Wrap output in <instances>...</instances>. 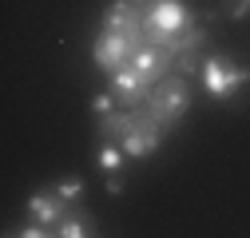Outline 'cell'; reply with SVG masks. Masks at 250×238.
Returning <instances> with one entry per match:
<instances>
[{
	"instance_id": "1",
	"label": "cell",
	"mask_w": 250,
	"mask_h": 238,
	"mask_svg": "<svg viewBox=\"0 0 250 238\" xmlns=\"http://www.w3.org/2000/svg\"><path fill=\"white\" fill-rule=\"evenodd\" d=\"M143 107L151 111V119H159L163 127H175L179 119L187 115V107H191V92H187V76H179V72L163 76V79H159V83H155L151 92H147Z\"/></svg>"
},
{
	"instance_id": "2",
	"label": "cell",
	"mask_w": 250,
	"mask_h": 238,
	"mask_svg": "<svg viewBox=\"0 0 250 238\" xmlns=\"http://www.w3.org/2000/svg\"><path fill=\"white\" fill-rule=\"evenodd\" d=\"M195 24V12L183 4V0H155L151 12L143 16V28H147V40L151 44H167L171 36H179L183 28Z\"/></svg>"
},
{
	"instance_id": "3",
	"label": "cell",
	"mask_w": 250,
	"mask_h": 238,
	"mask_svg": "<svg viewBox=\"0 0 250 238\" xmlns=\"http://www.w3.org/2000/svg\"><path fill=\"white\" fill-rule=\"evenodd\" d=\"M203 83H207V92H210V96L230 99L242 83H250V68L230 64L227 56H210V60H203Z\"/></svg>"
},
{
	"instance_id": "4",
	"label": "cell",
	"mask_w": 250,
	"mask_h": 238,
	"mask_svg": "<svg viewBox=\"0 0 250 238\" xmlns=\"http://www.w3.org/2000/svg\"><path fill=\"white\" fill-rule=\"evenodd\" d=\"M143 44H151V40H135V36H123V32H111V28H107V32L96 40L91 56H96V64H100V68L115 72V68H127Z\"/></svg>"
},
{
	"instance_id": "5",
	"label": "cell",
	"mask_w": 250,
	"mask_h": 238,
	"mask_svg": "<svg viewBox=\"0 0 250 238\" xmlns=\"http://www.w3.org/2000/svg\"><path fill=\"white\" fill-rule=\"evenodd\" d=\"M28 211H32V218L36 222H44V226H56L60 218H64V211H68V198L64 195H52V191H36L32 198H28Z\"/></svg>"
},
{
	"instance_id": "6",
	"label": "cell",
	"mask_w": 250,
	"mask_h": 238,
	"mask_svg": "<svg viewBox=\"0 0 250 238\" xmlns=\"http://www.w3.org/2000/svg\"><path fill=\"white\" fill-rule=\"evenodd\" d=\"M91 226H96V218L83 215V211H76V215H64V218H60L52 234H60V238H83V234H96Z\"/></svg>"
},
{
	"instance_id": "7",
	"label": "cell",
	"mask_w": 250,
	"mask_h": 238,
	"mask_svg": "<svg viewBox=\"0 0 250 238\" xmlns=\"http://www.w3.org/2000/svg\"><path fill=\"white\" fill-rule=\"evenodd\" d=\"M123 155H127L123 147H104V151H100V167L111 175V171H119V167H123Z\"/></svg>"
},
{
	"instance_id": "8",
	"label": "cell",
	"mask_w": 250,
	"mask_h": 238,
	"mask_svg": "<svg viewBox=\"0 0 250 238\" xmlns=\"http://www.w3.org/2000/svg\"><path fill=\"white\" fill-rule=\"evenodd\" d=\"M56 191H60V195H64V198L72 202V198H80V191H83V183H80V178H64V183H60Z\"/></svg>"
},
{
	"instance_id": "9",
	"label": "cell",
	"mask_w": 250,
	"mask_h": 238,
	"mask_svg": "<svg viewBox=\"0 0 250 238\" xmlns=\"http://www.w3.org/2000/svg\"><path fill=\"white\" fill-rule=\"evenodd\" d=\"M91 111H96V115L115 111V96H111V92H107V96H96V99H91Z\"/></svg>"
},
{
	"instance_id": "10",
	"label": "cell",
	"mask_w": 250,
	"mask_h": 238,
	"mask_svg": "<svg viewBox=\"0 0 250 238\" xmlns=\"http://www.w3.org/2000/svg\"><path fill=\"white\" fill-rule=\"evenodd\" d=\"M227 16H230V20H246V16H250V0H234Z\"/></svg>"
},
{
	"instance_id": "11",
	"label": "cell",
	"mask_w": 250,
	"mask_h": 238,
	"mask_svg": "<svg viewBox=\"0 0 250 238\" xmlns=\"http://www.w3.org/2000/svg\"><path fill=\"white\" fill-rule=\"evenodd\" d=\"M107 191H111V195H119V191H123V178H115V171H111V178H107Z\"/></svg>"
}]
</instances>
